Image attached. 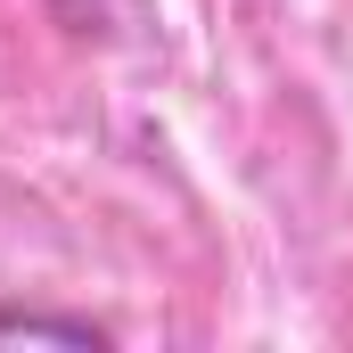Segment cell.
I'll return each mask as SVG.
<instances>
[{
	"instance_id": "6da1fadb",
	"label": "cell",
	"mask_w": 353,
	"mask_h": 353,
	"mask_svg": "<svg viewBox=\"0 0 353 353\" xmlns=\"http://www.w3.org/2000/svg\"><path fill=\"white\" fill-rule=\"evenodd\" d=\"M0 337H25V345H107V329H90V321H58V312H17V304H0Z\"/></svg>"
}]
</instances>
